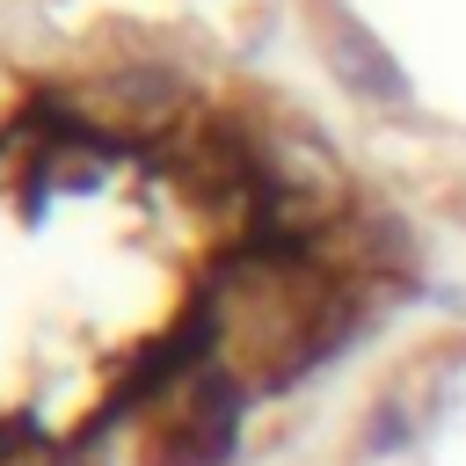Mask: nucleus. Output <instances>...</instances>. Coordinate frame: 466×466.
Segmentation results:
<instances>
[{
	"mask_svg": "<svg viewBox=\"0 0 466 466\" xmlns=\"http://www.w3.org/2000/svg\"><path fill=\"white\" fill-rule=\"evenodd\" d=\"M240 379L226 364H197L189 386L167 400V422L153 437V466H218L240 437Z\"/></svg>",
	"mask_w": 466,
	"mask_h": 466,
	"instance_id": "nucleus-1",
	"label": "nucleus"
},
{
	"mask_svg": "<svg viewBox=\"0 0 466 466\" xmlns=\"http://www.w3.org/2000/svg\"><path fill=\"white\" fill-rule=\"evenodd\" d=\"M167 167H182L197 189H255L248 175V138L233 116H189L167 146Z\"/></svg>",
	"mask_w": 466,
	"mask_h": 466,
	"instance_id": "nucleus-2",
	"label": "nucleus"
},
{
	"mask_svg": "<svg viewBox=\"0 0 466 466\" xmlns=\"http://www.w3.org/2000/svg\"><path fill=\"white\" fill-rule=\"evenodd\" d=\"M335 73H342L357 95H379V102H400V95H408V80L393 73V58H386L357 22H350V29H335Z\"/></svg>",
	"mask_w": 466,
	"mask_h": 466,
	"instance_id": "nucleus-3",
	"label": "nucleus"
},
{
	"mask_svg": "<svg viewBox=\"0 0 466 466\" xmlns=\"http://www.w3.org/2000/svg\"><path fill=\"white\" fill-rule=\"evenodd\" d=\"M0 466H58V444L29 422H0Z\"/></svg>",
	"mask_w": 466,
	"mask_h": 466,
	"instance_id": "nucleus-4",
	"label": "nucleus"
},
{
	"mask_svg": "<svg viewBox=\"0 0 466 466\" xmlns=\"http://www.w3.org/2000/svg\"><path fill=\"white\" fill-rule=\"evenodd\" d=\"M451 218H459V226H466V197H451Z\"/></svg>",
	"mask_w": 466,
	"mask_h": 466,
	"instance_id": "nucleus-5",
	"label": "nucleus"
}]
</instances>
